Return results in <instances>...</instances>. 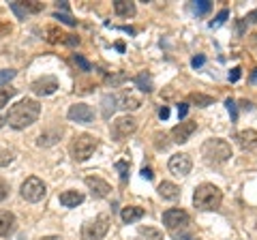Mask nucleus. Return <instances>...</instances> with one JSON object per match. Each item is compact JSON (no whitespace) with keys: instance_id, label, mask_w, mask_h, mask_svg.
<instances>
[{"instance_id":"9b49d317","label":"nucleus","mask_w":257,"mask_h":240,"mask_svg":"<svg viewBox=\"0 0 257 240\" xmlns=\"http://www.w3.org/2000/svg\"><path fill=\"white\" fill-rule=\"evenodd\" d=\"M32 92L39 94V97H47V94H54L56 88H58V79L52 77V75H45V77H39L32 82Z\"/></svg>"},{"instance_id":"9d476101","label":"nucleus","mask_w":257,"mask_h":240,"mask_svg":"<svg viewBox=\"0 0 257 240\" xmlns=\"http://www.w3.org/2000/svg\"><path fill=\"white\" fill-rule=\"evenodd\" d=\"M193 167V161L187 153H178L170 157V172L176 176H187Z\"/></svg>"},{"instance_id":"ddd939ff","label":"nucleus","mask_w":257,"mask_h":240,"mask_svg":"<svg viewBox=\"0 0 257 240\" xmlns=\"http://www.w3.org/2000/svg\"><path fill=\"white\" fill-rule=\"evenodd\" d=\"M86 185L92 191L94 197H107L111 191V187L103 178H99V176H86Z\"/></svg>"},{"instance_id":"ea45409f","label":"nucleus","mask_w":257,"mask_h":240,"mask_svg":"<svg viewBox=\"0 0 257 240\" xmlns=\"http://www.w3.org/2000/svg\"><path fill=\"white\" fill-rule=\"evenodd\" d=\"M11 33V24H7L0 20V37H5V35H9Z\"/></svg>"},{"instance_id":"a211bd4d","label":"nucleus","mask_w":257,"mask_h":240,"mask_svg":"<svg viewBox=\"0 0 257 240\" xmlns=\"http://www.w3.org/2000/svg\"><path fill=\"white\" fill-rule=\"evenodd\" d=\"M84 202V195L77 193V191H64V193H60V204L64 208H75Z\"/></svg>"},{"instance_id":"dca6fc26","label":"nucleus","mask_w":257,"mask_h":240,"mask_svg":"<svg viewBox=\"0 0 257 240\" xmlns=\"http://www.w3.org/2000/svg\"><path fill=\"white\" fill-rule=\"evenodd\" d=\"M15 227V214L11 210H0V238L9 236Z\"/></svg>"},{"instance_id":"f03ea898","label":"nucleus","mask_w":257,"mask_h":240,"mask_svg":"<svg viewBox=\"0 0 257 240\" xmlns=\"http://www.w3.org/2000/svg\"><path fill=\"white\" fill-rule=\"evenodd\" d=\"M223 202V193L219 187L210 185V182H204L195 189V195H193V204L199 210H216Z\"/></svg>"},{"instance_id":"e433bc0d","label":"nucleus","mask_w":257,"mask_h":240,"mask_svg":"<svg viewBox=\"0 0 257 240\" xmlns=\"http://www.w3.org/2000/svg\"><path fill=\"white\" fill-rule=\"evenodd\" d=\"M7 197H9V182L0 180V202H5Z\"/></svg>"},{"instance_id":"3c124183","label":"nucleus","mask_w":257,"mask_h":240,"mask_svg":"<svg viewBox=\"0 0 257 240\" xmlns=\"http://www.w3.org/2000/svg\"><path fill=\"white\" fill-rule=\"evenodd\" d=\"M251 82H257V69H255L253 73H251Z\"/></svg>"},{"instance_id":"a19ab883","label":"nucleus","mask_w":257,"mask_h":240,"mask_svg":"<svg viewBox=\"0 0 257 240\" xmlns=\"http://www.w3.org/2000/svg\"><path fill=\"white\" fill-rule=\"evenodd\" d=\"M240 71H242L240 67H236V69L229 71V82H238V79H240Z\"/></svg>"},{"instance_id":"c85d7f7f","label":"nucleus","mask_w":257,"mask_h":240,"mask_svg":"<svg viewBox=\"0 0 257 240\" xmlns=\"http://www.w3.org/2000/svg\"><path fill=\"white\" fill-rule=\"evenodd\" d=\"M11 97H15V88H3L0 90V107H5Z\"/></svg>"},{"instance_id":"5701e85b","label":"nucleus","mask_w":257,"mask_h":240,"mask_svg":"<svg viewBox=\"0 0 257 240\" xmlns=\"http://www.w3.org/2000/svg\"><path fill=\"white\" fill-rule=\"evenodd\" d=\"M135 86H138L142 92H152V77H150V73L142 71L140 75H135Z\"/></svg>"},{"instance_id":"a18cd8bd","label":"nucleus","mask_w":257,"mask_h":240,"mask_svg":"<svg viewBox=\"0 0 257 240\" xmlns=\"http://www.w3.org/2000/svg\"><path fill=\"white\" fill-rule=\"evenodd\" d=\"M174 240H195L193 234H174Z\"/></svg>"},{"instance_id":"58836bf2","label":"nucleus","mask_w":257,"mask_h":240,"mask_svg":"<svg viewBox=\"0 0 257 240\" xmlns=\"http://www.w3.org/2000/svg\"><path fill=\"white\" fill-rule=\"evenodd\" d=\"M11 161H13V153H11V150H9V153L3 150V153H0V167L7 165V163H11Z\"/></svg>"},{"instance_id":"4468645a","label":"nucleus","mask_w":257,"mask_h":240,"mask_svg":"<svg viewBox=\"0 0 257 240\" xmlns=\"http://www.w3.org/2000/svg\"><path fill=\"white\" fill-rule=\"evenodd\" d=\"M236 144L242 150H255L257 148V131L255 129H242L236 133Z\"/></svg>"},{"instance_id":"0eeeda50","label":"nucleus","mask_w":257,"mask_h":240,"mask_svg":"<svg viewBox=\"0 0 257 240\" xmlns=\"http://www.w3.org/2000/svg\"><path fill=\"white\" fill-rule=\"evenodd\" d=\"M109 229V217L107 214H99L94 221L86 223L84 229H82V238L84 240H101L103 236L107 234Z\"/></svg>"},{"instance_id":"f8f14e48","label":"nucleus","mask_w":257,"mask_h":240,"mask_svg":"<svg viewBox=\"0 0 257 240\" xmlns=\"http://www.w3.org/2000/svg\"><path fill=\"white\" fill-rule=\"evenodd\" d=\"M195 131H197V123H193V120H182L180 125H176L172 129V138L176 144H184V142H189V138Z\"/></svg>"},{"instance_id":"2f4dec72","label":"nucleus","mask_w":257,"mask_h":240,"mask_svg":"<svg viewBox=\"0 0 257 240\" xmlns=\"http://www.w3.org/2000/svg\"><path fill=\"white\" fill-rule=\"evenodd\" d=\"M73 60H75V65L82 69V71H92V67H90V62H88L84 56H79V54H73Z\"/></svg>"},{"instance_id":"cd10ccee","label":"nucleus","mask_w":257,"mask_h":240,"mask_svg":"<svg viewBox=\"0 0 257 240\" xmlns=\"http://www.w3.org/2000/svg\"><path fill=\"white\" fill-rule=\"evenodd\" d=\"M210 0H197V3H193V11H195L197 15H204V13H208L210 11Z\"/></svg>"},{"instance_id":"7ed1b4c3","label":"nucleus","mask_w":257,"mask_h":240,"mask_svg":"<svg viewBox=\"0 0 257 240\" xmlns=\"http://www.w3.org/2000/svg\"><path fill=\"white\" fill-rule=\"evenodd\" d=\"M202 155H204V161L210 163V165H221L225 163L227 159L231 157V146L225 140L219 138H212V140H206L204 146H202Z\"/></svg>"},{"instance_id":"49530a36","label":"nucleus","mask_w":257,"mask_h":240,"mask_svg":"<svg viewBox=\"0 0 257 240\" xmlns=\"http://www.w3.org/2000/svg\"><path fill=\"white\" fill-rule=\"evenodd\" d=\"M159 116H161V120H167V118H170V107H161Z\"/></svg>"},{"instance_id":"c9c22d12","label":"nucleus","mask_w":257,"mask_h":240,"mask_svg":"<svg viewBox=\"0 0 257 240\" xmlns=\"http://www.w3.org/2000/svg\"><path fill=\"white\" fill-rule=\"evenodd\" d=\"M9 7H11V9L15 11V15H18L20 20H26V9H24V7H22L20 3H11Z\"/></svg>"},{"instance_id":"39448f33","label":"nucleus","mask_w":257,"mask_h":240,"mask_svg":"<svg viewBox=\"0 0 257 240\" xmlns=\"http://www.w3.org/2000/svg\"><path fill=\"white\" fill-rule=\"evenodd\" d=\"M45 193H47V189H45V182L41 178H37V176H30V178L24 180V185H22V197L26 199V202H30V204L41 202V199L45 197Z\"/></svg>"},{"instance_id":"20e7f679","label":"nucleus","mask_w":257,"mask_h":240,"mask_svg":"<svg viewBox=\"0 0 257 240\" xmlns=\"http://www.w3.org/2000/svg\"><path fill=\"white\" fill-rule=\"evenodd\" d=\"M96 146H99V142H96V138H92V135H88V133L75 135L73 144H71V155H73L75 161H86V159L92 157Z\"/></svg>"},{"instance_id":"aec40b11","label":"nucleus","mask_w":257,"mask_h":240,"mask_svg":"<svg viewBox=\"0 0 257 240\" xmlns=\"http://www.w3.org/2000/svg\"><path fill=\"white\" fill-rule=\"evenodd\" d=\"M114 11H116V15H120V18H133L138 9H135L133 3H126V0H116V3H114Z\"/></svg>"},{"instance_id":"6ab92c4d","label":"nucleus","mask_w":257,"mask_h":240,"mask_svg":"<svg viewBox=\"0 0 257 240\" xmlns=\"http://www.w3.org/2000/svg\"><path fill=\"white\" fill-rule=\"evenodd\" d=\"M144 214H146V212H144V208H140V206H126V208H122L120 217H122L124 223H135V221H140Z\"/></svg>"},{"instance_id":"f257e3e1","label":"nucleus","mask_w":257,"mask_h":240,"mask_svg":"<svg viewBox=\"0 0 257 240\" xmlns=\"http://www.w3.org/2000/svg\"><path fill=\"white\" fill-rule=\"evenodd\" d=\"M39 114H41V105H39V101L24 99L20 103H15V105L9 109L5 123H9L13 129H26V127H30L32 123H37Z\"/></svg>"},{"instance_id":"79ce46f5","label":"nucleus","mask_w":257,"mask_h":240,"mask_svg":"<svg viewBox=\"0 0 257 240\" xmlns=\"http://www.w3.org/2000/svg\"><path fill=\"white\" fill-rule=\"evenodd\" d=\"M204 62H206V58H204V56H195V58H193V60H191V65H193V67H195V69H197V67H202V65H204Z\"/></svg>"},{"instance_id":"473e14b6","label":"nucleus","mask_w":257,"mask_h":240,"mask_svg":"<svg viewBox=\"0 0 257 240\" xmlns=\"http://www.w3.org/2000/svg\"><path fill=\"white\" fill-rule=\"evenodd\" d=\"M227 15H229V11L227 9H223L219 15H216V18L210 22V28H219L221 24H225V20H227Z\"/></svg>"},{"instance_id":"bb28decb","label":"nucleus","mask_w":257,"mask_h":240,"mask_svg":"<svg viewBox=\"0 0 257 240\" xmlns=\"http://www.w3.org/2000/svg\"><path fill=\"white\" fill-rule=\"evenodd\" d=\"M120 103H122V105H120L122 109H138V107L142 105V101H140L138 97H133V94H124Z\"/></svg>"},{"instance_id":"c03bdc74","label":"nucleus","mask_w":257,"mask_h":240,"mask_svg":"<svg viewBox=\"0 0 257 240\" xmlns=\"http://www.w3.org/2000/svg\"><path fill=\"white\" fill-rule=\"evenodd\" d=\"M142 176H144L146 180H152V178H155V174H152L150 167H142Z\"/></svg>"},{"instance_id":"72a5a7b5","label":"nucleus","mask_w":257,"mask_h":240,"mask_svg":"<svg viewBox=\"0 0 257 240\" xmlns=\"http://www.w3.org/2000/svg\"><path fill=\"white\" fill-rule=\"evenodd\" d=\"M128 167H131V165H128V161H118V163H116V170L120 172V178H122V180H126Z\"/></svg>"},{"instance_id":"f3484780","label":"nucleus","mask_w":257,"mask_h":240,"mask_svg":"<svg viewBox=\"0 0 257 240\" xmlns=\"http://www.w3.org/2000/svg\"><path fill=\"white\" fill-rule=\"evenodd\" d=\"M159 195L163 197V199H178L180 197V189L174 185V182L170 180H163L159 185Z\"/></svg>"},{"instance_id":"8fccbe9b","label":"nucleus","mask_w":257,"mask_h":240,"mask_svg":"<svg viewBox=\"0 0 257 240\" xmlns=\"http://www.w3.org/2000/svg\"><path fill=\"white\" fill-rule=\"evenodd\" d=\"M251 43H253V47H257V33L251 35Z\"/></svg>"},{"instance_id":"09e8293b","label":"nucleus","mask_w":257,"mask_h":240,"mask_svg":"<svg viewBox=\"0 0 257 240\" xmlns=\"http://www.w3.org/2000/svg\"><path fill=\"white\" fill-rule=\"evenodd\" d=\"M41 240H60V236H43Z\"/></svg>"},{"instance_id":"a878e982","label":"nucleus","mask_w":257,"mask_h":240,"mask_svg":"<svg viewBox=\"0 0 257 240\" xmlns=\"http://www.w3.org/2000/svg\"><path fill=\"white\" fill-rule=\"evenodd\" d=\"M255 22H257V9L251 11L248 15H244V18L238 22V33H240V35H244V30H246L248 24H255Z\"/></svg>"},{"instance_id":"603ef678","label":"nucleus","mask_w":257,"mask_h":240,"mask_svg":"<svg viewBox=\"0 0 257 240\" xmlns=\"http://www.w3.org/2000/svg\"><path fill=\"white\" fill-rule=\"evenodd\" d=\"M5 125V118H0V127H3Z\"/></svg>"},{"instance_id":"de8ad7c7","label":"nucleus","mask_w":257,"mask_h":240,"mask_svg":"<svg viewBox=\"0 0 257 240\" xmlns=\"http://www.w3.org/2000/svg\"><path fill=\"white\" fill-rule=\"evenodd\" d=\"M58 9H62V11H67V9H69V5H67V3H58Z\"/></svg>"},{"instance_id":"6e6552de","label":"nucleus","mask_w":257,"mask_h":240,"mask_svg":"<svg viewBox=\"0 0 257 240\" xmlns=\"http://www.w3.org/2000/svg\"><path fill=\"white\" fill-rule=\"evenodd\" d=\"M163 223L167 225L170 231H178V229L189 227L191 217H189V212L182 210V208H170V210L163 212Z\"/></svg>"},{"instance_id":"423d86ee","label":"nucleus","mask_w":257,"mask_h":240,"mask_svg":"<svg viewBox=\"0 0 257 240\" xmlns=\"http://www.w3.org/2000/svg\"><path fill=\"white\" fill-rule=\"evenodd\" d=\"M135 131H138V120L133 116H120L111 123V140L114 142H122Z\"/></svg>"},{"instance_id":"4be33fe9","label":"nucleus","mask_w":257,"mask_h":240,"mask_svg":"<svg viewBox=\"0 0 257 240\" xmlns=\"http://www.w3.org/2000/svg\"><path fill=\"white\" fill-rule=\"evenodd\" d=\"M60 135H62V127L60 129H56V131H52V133H41V138L37 140V144L39 146H54V144L60 140Z\"/></svg>"},{"instance_id":"4c0bfd02","label":"nucleus","mask_w":257,"mask_h":240,"mask_svg":"<svg viewBox=\"0 0 257 240\" xmlns=\"http://www.w3.org/2000/svg\"><path fill=\"white\" fill-rule=\"evenodd\" d=\"M225 105H227V109H229L231 120H236V118H238V111H236V101H234V99H227V101H225Z\"/></svg>"},{"instance_id":"b1692460","label":"nucleus","mask_w":257,"mask_h":240,"mask_svg":"<svg viewBox=\"0 0 257 240\" xmlns=\"http://www.w3.org/2000/svg\"><path fill=\"white\" fill-rule=\"evenodd\" d=\"M189 101L191 103H195L197 107H208V105H212V97H208V94H202V92H191L189 94Z\"/></svg>"},{"instance_id":"393cba45","label":"nucleus","mask_w":257,"mask_h":240,"mask_svg":"<svg viewBox=\"0 0 257 240\" xmlns=\"http://www.w3.org/2000/svg\"><path fill=\"white\" fill-rule=\"evenodd\" d=\"M138 238L140 240H161V238H163V234H161L159 229H155V227H142Z\"/></svg>"},{"instance_id":"412c9836","label":"nucleus","mask_w":257,"mask_h":240,"mask_svg":"<svg viewBox=\"0 0 257 240\" xmlns=\"http://www.w3.org/2000/svg\"><path fill=\"white\" fill-rule=\"evenodd\" d=\"M101 105H103V118L109 120L111 114H114L116 107H118V99L114 97V94H105V97L101 99Z\"/></svg>"},{"instance_id":"37998d69","label":"nucleus","mask_w":257,"mask_h":240,"mask_svg":"<svg viewBox=\"0 0 257 240\" xmlns=\"http://www.w3.org/2000/svg\"><path fill=\"white\" fill-rule=\"evenodd\" d=\"M187 111H189V105H187V103H180V105H178V118H184V116H187Z\"/></svg>"},{"instance_id":"1a4fd4ad","label":"nucleus","mask_w":257,"mask_h":240,"mask_svg":"<svg viewBox=\"0 0 257 240\" xmlns=\"http://www.w3.org/2000/svg\"><path fill=\"white\" fill-rule=\"evenodd\" d=\"M92 118H94V111L90 105H86V103H75V105H71V109H69V120H73V123L90 125Z\"/></svg>"},{"instance_id":"c756f323","label":"nucleus","mask_w":257,"mask_h":240,"mask_svg":"<svg viewBox=\"0 0 257 240\" xmlns=\"http://www.w3.org/2000/svg\"><path fill=\"white\" fill-rule=\"evenodd\" d=\"M13 77H15V71L13 69H0V86L9 84Z\"/></svg>"},{"instance_id":"2eb2a0df","label":"nucleus","mask_w":257,"mask_h":240,"mask_svg":"<svg viewBox=\"0 0 257 240\" xmlns=\"http://www.w3.org/2000/svg\"><path fill=\"white\" fill-rule=\"evenodd\" d=\"M47 41H50V43H64V45H77L79 37L67 35V33H62V30L52 26V28H47Z\"/></svg>"},{"instance_id":"7c9ffc66","label":"nucleus","mask_w":257,"mask_h":240,"mask_svg":"<svg viewBox=\"0 0 257 240\" xmlns=\"http://www.w3.org/2000/svg\"><path fill=\"white\" fill-rule=\"evenodd\" d=\"M24 9H26V13H39V11H43V3H37V0H30V3H24L22 5Z\"/></svg>"},{"instance_id":"f704fd0d","label":"nucleus","mask_w":257,"mask_h":240,"mask_svg":"<svg viewBox=\"0 0 257 240\" xmlns=\"http://www.w3.org/2000/svg\"><path fill=\"white\" fill-rule=\"evenodd\" d=\"M54 18L56 20H60V22H64V24H67V26H75V24H77V20H73V18H71V15H67V13H56L54 15Z\"/></svg>"}]
</instances>
